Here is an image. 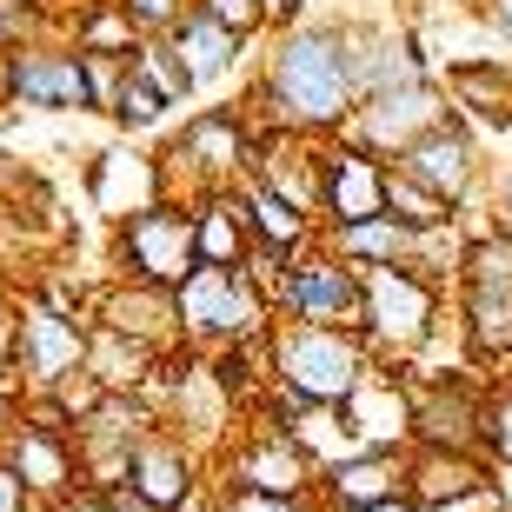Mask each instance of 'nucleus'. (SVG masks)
<instances>
[{
    "instance_id": "obj_42",
    "label": "nucleus",
    "mask_w": 512,
    "mask_h": 512,
    "mask_svg": "<svg viewBox=\"0 0 512 512\" xmlns=\"http://www.w3.org/2000/svg\"><path fill=\"white\" fill-rule=\"evenodd\" d=\"M27 512H60V506H47V499H34V506H27Z\"/></svg>"
},
{
    "instance_id": "obj_44",
    "label": "nucleus",
    "mask_w": 512,
    "mask_h": 512,
    "mask_svg": "<svg viewBox=\"0 0 512 512\" xmlns=\"http://www.w3.org/2000/svg\"><path fill=\"white\" fill-rule=\"evenodd\" d=\"M34 7H47V0H34Z\"/></svg>"
},
{
    "instance_id": "obj_40",
    "label": "nucleus",
    "mask_w": 512,
    "mask_h": 512,
    "mask_svg": "<svg viewBox=\"0 0 512 512\" xmlns=\"http://www.w3.org/2000/svg\"><path fill=\"white\" fill-rule=\"evenodd\" d=\"M360 512H419L413 493H399V499H380V506H360Z\"/></svg>"
},
{
    "instance_id": "obj_41",
    "label": "nucleus",
    "mask_w": 512,
    "mask_h": 512,
    "mask_svg": "<svg viewBox=\"0 0 512 512\" xmlns=\"http://www.w3.org/2000/svg\"><path fill=\"white\" fill-rule=\"evenodd\" d=\"M7 67H14V54H0V107H14V94H7Z\"/></svg>"
},
{
    "instance_id": "obj_28",
    "label": "nucleus",
    "mask_w": 512,
    "mask_h": 512,
    "mask_svg": "<svg viewBox=\"0 0 512 512\" xmlns=\"http://www.w3.org/2000/svg\"><path fill=\"white\" fill-rule=\"evenodd\" d=\"M386 213H393L406 233H439V227H453V220H459L433 187H419L413 173H399V167H386Z\"/></svg>"
},
{
    "instance_id": "obj_43",
    "label": "nucleus",
    "mask_w": 512,
    "mask_h": 512,
    "mask_svg": "<svg viewBox=\"0 0 512 512\" xmlns=\"http://www.w3.org/2000/svg\"><path fill=\"white\" fill-rule=\"evenodd\" d=\"M453 7H479V0H453Z\"/></svg>"
},
{
    "instance_id": "obj_35",
    "label": "nucleus",
    "mask_w": 512,
    "mask_h": 512,
    "mask_svg": "<svg viewBox=\"0 0 512 512\" xmlns=\"http://www.w3.org/2000/svg\"><path fill=\"white\" fill-rule=\"evenodd\" d=\"M220 493V512H320V499H280V493H227V486H213Z\"/></svg>"
},
{
    "instance_id": "obj_26",
    "label": "nucleus",
    "mask_w": 512,
    "mask_h": 512,
    "mask_svg": "<svg viewBox=\"0 0 512 512\" xmlns=\"http://www.w3.org/2000/svg\"><path fill=\"white\" fill-rule=\"evenodd\" d=\"M193 253H200V266H247L253 227H247V207H240V187L193 200Z\"/></svg>"
},
{
    "instance_id": "obj_31",
    "label": "nucleus",
    "mask_w": 512,
    "mask_h": 512,
    "mask_svg": "<svg viewBox=\"0 0 512 512\" xmlns=\"http://www.w3.org/2000/svg\"><path fill=\"white\" fill-rule=\"evenodd\" d=\"M167 114H173V107L127 67V80H120V94H114V107H107V120H114L120 133H147V127H160Z\"/></svg>"
},
{
    "instance_id": "obj_15",
    "label": "nucleus",
    "mask_w": 512,
    "mask_h": 512,
    "mask_svg": "<svg viewBox=\"0 0 512 512\" xmlns=\"http://www.w3.org/2000/svg\"><path fill=\"white\" fill-rule=\"evenodd\" d=\"M213 459L193 446V439H180L173 426H160V433H147L140 446H133L127 459V486L140 493V506L147 512H180L200 486H213Z\"/></svg>"
},
{
    "instance_id": "obj_19",
    "label": "nucleus",
    "mask_w": 512,
    "mask_h": 512,
    "mask_svg": "<svg viewBox=\"0 0 512 512\" xmlns=\"http://www.w3.org/2000/svg\"><path fill=\"white\" fill-rule=\"evenodd\" d=\"M87 193H94V207L114 213V220L173 200L160 153H140V147H107V153H94V167H87Z\"/></svg>"
},
{
    "instance_id": "obj_38",
    "label": "nucleus",
    "mask_w": 512,
    "mask_h": 512,
    "mask_svg": "<svg viewBox=\"0 0 512 512\" xmlns=\"http://www.w3.org/2000/svg\"><path fill=\"white\" fill-rule=\"evenodd\" d=\"M180 512H220V493H213V486H200V493H193Z\"/></svg>"
},
{
    "instance_id": "obj_18",
    "label": "nucleus",
    "mask_w": 512,
    "mask_h": 512,
    "mask_svg": "<svg viewBox=\"0 0 512 512\" xmlns=\"http://www.w3.org/2000/svg\"><path fill=\"white\" fill-rule=\"evenodd\" d=\"M406 459L399 446H353L346 459L320 466V512H360V506H380V499H399L406 493Z\"/></svg>"
},
{
    "instance_id": "obj_8",
    "label": "nucleus",
    "mask_w": 512,
    "mask_h": 512,
    "mask_svg": "<svg viewBox=\"0 0 512 512\" xmlns=\"http://www.w3.org/2000/svg\"><path fill=\"white\" fill-rule=\"evenodd\" d=\"M114 260H120V280H140V286H180L200 266L193 253V207L180 200H160L147 213H127L114 220Z\"/></svg>"
},
{
    "instance_id": "obj_34",
    "label": "nucleus",
    "mask_w": 512,
    "mask_h": 512,
    "mask_svg": "<svg viewBox=\"0 0 512 512\" xmlns=\"http://www.w3.org/2000/svg\"><path fill=\"white\" fill-rule=\"evenodd\" d=\"M193 7H200V14H213L220 27H233V34H247V40L266 27V7H260V0H193Z\"/></svg>"
},
{
    "instance_id": "obj_2",
    "label": "nucleus",
    "mask_w": 512,
    "mask_h": 512,
    "mask_svg": "<svg viewBox=\"0 0 512 512\" xmlns=\"http://www.w3.org/2000/svg\"><path fill=\"white\" fill-rule=\"evenodd\" d=\"M446 333H453V286H439L413 260L360 273V340L380 366H426Z\"/></svg>"
},
{
    "instance_id": "obj_20",
    "label": "nucleus",
    "mask_w": 512,
    "mask_h": 512,
    "mask_svg": "<svg viewBox=\"0 0 512 512\" xmlns=\"http://www.w3.org/2000/svg\"><path fill=\"white\" fill-rule=\"evenodd\" d=\"M406 493L419 512L459 506V499H486L493 493V466L479 453H433V446H413L406 459Z\"/></svg>"
},
{
    "instance_id": "obj_33",
    "label": "nucleus",
    "mask_w": 512,
    "mask_h": 512,
    "mask_svg": "<svg viewBox=\"0 0 512 512\" xmlns=\"http://www.w3.org/2000/svg\"><path fill=\"white\" fill-rule=\"evenodd\" d=\"M120 7H127V20H133V34H140V40H167L193 0H120Z\"/></svg>"
},
{
    "instance_id": "obj_23",
    "label": "nucleus",
    "mask_w": 512,
    "mask_h": 512,
    "mask_svg": "<svg viewBox=\"0 0 512 512\" xmlns=\"http://www.w3.org/2000/svg\"><path fill=\"white\" fill-rule=\"evenodd\" d=\"M153 366H160V346H147V340H133V333H120V326L94 320V333H87V380H94L100 393H140V386L153 380Z\"/></svg>"
},
{
    "instance_id": "obj_6",
    "label": "nucleus",
    "mask_w": 512,
    "mask_h": 512,
    "mask_svg": "<svg viewBox=\"0 0 512 512\" xmlns=\"http://www.w3.org/2000/svg\"><path fill=\"white\" fill-rule=\"evenodd\" d=\"M87 333H94V320L60 313V306H47V300H27L20 320L7 326V380L27 399L60 393L74 373H87Z\"/></svg>"
},
{
    "instance_id": "obj_27",
    "label": "nucleus",
    "mask_w": 512,
    "mask_h": 512,
    "mask_svg": "<svg viewBox=\"0 0 512 512\" xmlns=\"http://www.w3.org/2000/svg\"><path fill=\"white\" fill-rule=\"evenodd\" d=\"M67 40H74L80 54H120L133 60V47H140V34H133V20L120 0H87L74 20H67Z\"/></svg>"
},
{
    "instance_id": "obj_13",
    "label": "nucleus",
    "mask_w": 512,
    "mask_h": 512,
    "mask_svg": "<svg viewBox=\"0 0 512 512\" xmlns=\"http://www.w3.org/2000/svg\"><path fill=\"white\" fill-rule=\"evenodd\" d=\"M7 94L27 114H94V87H87V60L74 40H34L20 47L7 67Z\"/></svg>"
},
{
    "instance_id": "obj_29",
    "label": "nucleus",
    "mask_w": 512,
    "mask_h": 512,
    "mask_svg": "<svg viewBox=\"0 0 512 512\" xmlns=\"http://www.w3.org/2000/svg\"><path fill=\"white\" fill-rule=\"evenodd\" d=\"M127 67H133L140 80H147V87H153L160 100H167V107H187V100L200 94V87H193V74H187V60L173 54V40H140Z\"/></svg>"
},
{
    "instance_id": "obj_10",
    "label": "nucleus",
    "mask_w": 512,
    "mask_h": 512,
    "mask_svg": "<svg viewBox=\"0 0 512 512\" xmlns=\"http://www.w3.org/2000/svg\"><path fill=\"white\" fill-rule=\"evenodd\" d=\"M479 406L486 373L459 360L453 373H413V446L433 453H479Z\"/></svg>"
},
{
    "instance_id": "obj_3",
    "label": "nucleus",
    "mask_w": 512,
    "mask_h": 512,
    "mask_svg": "<svg viewBox=\"0 0 512 512\" xmlns=\"http://www.w3.org/2000/svg\"><path fill=\"white\" fill-rule=\"evenodd\" d=\"M253 147H260V120H253L247 107H233V100L193 107V114L180 120V133L167 140V153H160L167 193L180 207H193V200H207V193L240 187L253 173Z\"/></svg>"
},
{
    "instance_id": "obj_36",
    "label": "nucleus",
    "mask_w": 512,
    "mask_h": 512,
    "mask_svg": "<svg viewBox=\"0 0 512 512\" xmlns=\"http://www.w3.org/2000/svg\"><path fill=\"white\" fill-rule=\"evenodd\" d=\"M486 200H493V227H512V167H499L486 180Z\"/></svg>"
},
{
    "instance_id": "obj_9",
    "label": "nucleus",
    "mask_w": 512,
    "mask_h": 512,
    "mask_svg": "<svg viewBox=\"0 0 512 512\" xmlns=\"http://www.w3.org/2000/svg\"><path fill=\"white\" fill-rule=\"evenodd\" d=\"M273 326H360V273L326 247H306L280 273Z\"/></svg>"
},
{
    "instance_id": "obj_25",
    "label": "nucleus",
    "mask_w": 512,
    "mask_h": 512,
    "mask_svg": "<svg viewBox=\"0 0 512 512\" xmlns=\"http://www.w3.org/2000/svg\"><path fill=\"white\" fill-rule=\"evenodd\" d=\"M320 247L333 260H346L353 273H373V266H406L419 247V233H406L393 213L380 220H353V227H320Z\"/></svg>"
},
{
    "instance_id": "obj_32",
    "label": "nucleus",
    "mask_w": 512,
    "mask_h": 512,
    "mask_svg": "<svg viewBox=\"0 0 512 512\" xmlns=\"http://www.w3.org/2000/svg\"><path fill=\"white\" fill-rule=\"evenodd\" d=\"M60 14L54 7H34V0H0V54H20L34 40H54Z\"/></svg>"
},
{
    "instance_id": "obj_1",
    "label": "nucleus",
    "mask_w": 512,
    "mask_h": 512,
    "mask_svg": "<svg viewBox=\"0 0 512 512\" xmlns=\"http://www.w3.org/2000/svg\"><path fill=\"white\" fill-rule=\"evenodd\" d=\"M360 107V87H353V47H346V14H306L293 27L273 34V54H266L260 80H253V120L286 133H306V140H333V133L353 120Z\"/></svg>"
},
{
    "instance_id": "obj_22",
    "label": "nucleus",
    "mask_w": 512,
    "mask_h": 512,
    "mask_svg": "<svg viewBox=\"0 0 512 512\" xmlns=\"http://www.w3.org/2000/svg\"><path fill=\"white\" fill-rule=\"evenodd\" d=\"M167 40H173V54L187 60L193 87H220V80H233V74H240V60H247V47H253L247 34L220 27V20L200 14V7H187V14H180V27H173Z\"/></svg>"
},
{
    "instance_id": "obj_39",
    "label": "nucleus",
    "mask_w": 512,
    "mask_h": 512,
    "mask_svg": "<svg viewBox=\"0 0 512 512\" xmlns=\"http://www.w3.org/2000/svg\"><path fill=\"white\" fill-rule=\"evenodd\" d=\"M486 14H493L499 34H512V0H486Z\"/></svg>"
},
{
    "instance_id": "obj_7",
    "label": "nucleus",
    "mask_w": 512,
    "mask_h": 512,
    "mask_svg": "<svg viewBox=\"0 0 512 512\" xmlns=\"http://www.w3.org/2000/svg\"><path fill=\"white\" fill-rule=\"evenodd\" d=\"M247 433H233L213 459V486L227 493H280V499H313L320 486V466L306 459V446L286 426H266V419H240Z\"/></svg>"
},
{
    "instance_id": "obj_24",
    "label": "nucleus",
    "mask_w": 512,
    "mask_h": 512,
    "mask_svg": "<svg viewBox=\"0 0 512 512\" xmlns=\"http://www.w3.org/2000/svg\"><path fill=\"white\" fill-rule=\"evenodd\" d=\"M240 207H247V227H253V247L280 253V260H300L306 247H320V220L300 207H286L280 193H266L260 180H240Z\"/></svg>"
},
{
    "instance_id": "obj_4",
    "label": "nucleus",
    "mask_w": 512,
    "mask_h": 512,
    "mask_svg": "<svg viewBox=\"0 0 512 512\" xmlns=\"http://www.w3.org/2000/svg\"><path fill=\"white\" fill-rule=\"evenodd\" d=\"M173 313H180V346L193 353H220V346L273 333V300L247 280V266H193L173 286Z\"/></svg>"
},
{
    "instance_id": "obj_11",
    "label": "nucleus",
    "mask_w": 512,
    "mask_h": 512,
    "mask_svg": "<svg viewBox=\"0 0 512 512\" xmlns=\"http://www.w3.org/2000/svg\"><path fill=\"white\" fill-rule=\"evenodd\" d=\"M399 173H413L419 187H433L439 200L453 213L479 207V193H486V180H493V167H486V147H479V133L466 127V120H439L433 133H419L413 147L393 160Z\"/></svg>"
},
{
    "instance_id": "obj_14",
    "label": "nucleus",
    "mask_w": 512,
    "mask_h": 512,
    "mask_svg": "<svg viewBox=\"0 0 512 512\" xmlns=\"http://www.w3.org/2000/svg\"><path fill=\"white\" fill-rule=\"evenodd\" d=\"M386 167L380 153H366L360 140H320V227H353V220H380L386 213Z\"/></svg>"
},
{
    "instance_id": "obj_5",
    "label": "nucleus",
    "mask_w": 512,
    "mask_h": 512,
    "mask_svg": "<svg viewBox=\"0 0 512 512\" xmlns=\"http://www.w3.org/2000/svg\"><path fill=\"white\" fill-rule=\"evenodd\" d=\"M266 353H273V380L313 406H346L360 393V380L380 366L373 346L360 340V326H273Z\"/></svg>"
},
{
    "instance_id": "obj_17",
    "label": "nucleus",
    "mask_w": 512,
    "mask_h": 512,
    "mask_svg": "<svg viewBox=\"0 0 512 512\" xmlns=\"http://www.w3.org/2000/svg\"><path fill=\"white\" fill-rule=\"evenodd\" d=\"M340 426L353 433V446L413 453V373L406 366H373L360 380V393L340 406Z\"/></svg>"
},
{
    "instance_id": "obj_16",
    "label": "nucleus",
    "mask_w": 512,
    "mask_h": 512,
    "mask_svg": "<svg viewBox=\"0 0 512 512\" xmlns=\"http://www.w3.org/2000/svg\"><path fill=\"white\" fill-rule=\"evenodd\" d=\"M0 459L20 473L27 499L67 506V499L80 493V453H74V433H60V426H40V419L14 413V426L0 439Z\"/></svg>"
},
{
    "instance_id": "obj_37",
    "label": "nucleus",
    "mask_w": 512,
    "mask_h": 512,
    "mask_svg": "<svg viewBox=\"0 0 512 512\" xmlns=\"http://www.w3.org/2000/svg\"><path fill=\"white\" fill-rule=\"evenodd\" d=\"M34 499H27V486H20V473L0 459V512H27Z\"/></svg>"
},
{
    "instance_id": "obj_12",
    "label": "nucleus",
    "mask_w": 512,
    "mask_h": 512,
    "mask_svg": "<svg viewBox=\"0 0 512 512\" xmlns=\"http://www.w3.org/2000/svg\"><path fill=\"white\" fill-rule=\"evenodd\" d=\"M439 120H453V100L439 80H406V87H386V94H366L346 120V140H360L366 153H380V160H399V153L413 147L419 133H433Z\"/></svg>"
},
{
    "instance_id": "obj_21",
    "label": "nucleus",
    "mask_w": 512,
    "mask_h": 512,
    "mask_svg": "<svg viewBox=\"0 0 512 512\" xmlns=\"http://www.w3.org/2000/svg\"><path fill=\"white\" fill-rule=\"evenodd\" d=\"M100 326H120V333H133V340L147 346H180V313H173V293L167 286H140V280H114L107 293H100L94 306Z\"/></svg>"
},
{
    "instance_id": "obj_30",
    "label": "nucleus",
    "mask_w": 512,
    "mask_h": 512,
    "mask_svg": "<svg viewBox=\"0 0 512 512\" xmlns=\"http://www.w3.org/2000/svg\"><path fill=\"white\" fill-rule=\"evenodd\" d=\"M479 459L506 473L512 466V380H486V406H479Z\"/></svg>"
}]
</instances>
